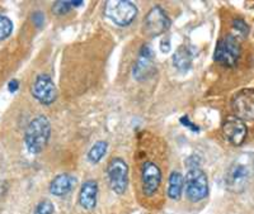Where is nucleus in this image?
<instances>
[{"label":"nucleus","instance_id":"obj_1","mask_svg":"<svg viewBox=\"0 0 254 214\" xmlns=\"http://www.w3.org/2000/svg\"><path fill=\"white\" fill-rule=\"evenodd\" d=\"M51 136V125L45 116H38L29 122L24 133L27 150L31 154H40L46 147Z\"/></svg>","mask_w":254,"mask_h":214},{"label":"nucleus","instance_id":"obj_2","mask_svg":"<svg viewBox=\"0 0 254 214\" xmlns=\"http://www.w3.org/2000/svg\"><path fill=\"white\" fill-rule=\"evenodd\" d=\"M106 15L116 26L127 27L135 20L137 15V8L132 1H127V0L108 1L106 5Z\"/></svg>","mask_w":254,"mask_h":214},{"label":"nucleus","instance_id":"obj_3","mask_svg":"<svg viewBox=\"0 0 254 214\" xmlns=\"http://www.w3.org/2000/svg\"><path fill=\"white\" fill-rule=\"evenodd\" d=\"M186 194L193 203L205 199L208 194V180L205 171L201 169H190L186 175Z\"/></svg>","mask_w":254,"mask_h":214},{"label":"nucleus","instance_id":"obj_4","mask_svg":"<svg viewBox=\"0 0 254 214\" xmlns=\"http://www.w3.org/2000/svg\"><path fill=\"white\" fill-rule=\"evenodd\" d=\"M240 44L237 37L234 36H226L217 43L215 49V61L221 64L222 66L233 67L237 65L240 57Z\"/></svg>","mask_w":254,"mask_h":214},{"label":"nucleus","instance_id":"obj_5","mask_svg":"<svg viewBox=\"0 0 254 214\" xmlns=\"http://www.w3.org/2000/svg\"><path fill=\"white\" fill-rule=\"evenodd\" d=\"M107 176L110 186L116 194H124L128 185V166L125 160L115 157L107 166Z\"/></svg>","mask_w":254,"mask_h":214},{"label":"nucleus","instance_id":"obj_6","mask_svg":"<svg viewBox=\"0 0 254 214\" xmlns=\"http://www.w3.org/2000/svg\"><path fill=\"white\" fill-rule=\"evenodd\" d=\"M155 55L149 44H144L140 49L139 57L136 60L132 69L133 79L137 81H146L153 78L156 73Z\"/></svg>","mask_w":254,"mask_h":214},{"label":"nucleus","instance_id":"obj_7","mask_svg":"<svg viewBox=\"0 0 254 214\" xmlns=\"http://www.w3.org/2000/svg\"><path fill=\"white\" fill-rule=\"evenodd\" d=\"M234 117L244 121H254V89H243L238 91L231 100Z\"/></svg>","mask_w":254,"mask_h":214},{"label":"nucleus","instance_id":"obj_8","mask_svg":"<svg viewBox=\"0 0 254 214\" xmlns=\"http://www.w3.org/2000/svg\"><path fill=\"white\" fill-rule=\"evenodd\" d=\"M171 27V19L165 13V10L160 6H154L147 13L144 20V31L150 37H158L163 35Z\"/></svg>","mask_w":254,"mask_h":214},{"label":"nucleus","instance_id":"obj_9","mask_svg":"<svg viewBox=\"0 0 254 214\" xmlns=\"http://www.w3.org/2000/svg\"><path fill=\"white\" fill-rule=\"evenodd\" d=\"M32 95L35 96L41 104L50 105L58 98V90L55 83L47 74H41L36 78L32 85Z\"/></svg>","mask_w":254,"mask_h":214},{"label":"nucleus","instance_id":"obj_10","mask_svg":"<svg viewBox=\"0 0 254 214\" xmlns=\"http://www.w3.org/2000/svg\"><path fill=\"white\" fill-rule=\"evenodd\" d=\"M249 181V170L246 165L235 162L229 168L225 176L226 189L231 193H242Z\"/></svg>","mask_w":254,"mask_h":214},{"label":"nucleus","instance_id":"obj_11","mask_svg":"<svg viewBox=\"0 0 254 214\" xmlns=\"http://www.w3.org/2000/svg\"><path fill=\"white\" fill-rule=\"evenodd\" d=\"M142 191L147 197H151L158 191L162 182V171L156 164L151 161L145 162L141 170Z\"/></svg>","mask_w":254,"mask_h":214},{"label":"nucleus","instance_id":"obj_12","mask_svg":"<svg viewBox=\"0 0 254 214\" xmlns=\"http://www.w3.org/2000/svg\"><path fill=\"white\" fill-rule=\"evenodd\" d=\"M222 133L231 145L238 147L246 141L248 128L242 119L237 118V117H230V118L226 119L224 126H222Z\"/></svg>","mask_w":254,"mask_h":214},{"label":"nucleus","instance_id":"obj_13","mask_svg":"<svg viewBox=\"0 0 254 214\" xmlns=\"http://www.w3.org/2000/svg\"><path fill=\"white\" fill-rule=\"evenodd\" d=\"M97 195H98V184L94 180H88L81 185L79 193V204L87 211H92L97 206Z\"/></svg>","mask_w":254,"mask_h":214},{"label":"nucleus","instance_id":"obj_14","mask_svg":"<svg viewBox=\"0 0 254 214\" xmlns=\"http://www.w3.org/2000/svg\"><path fill=\"white\" fill-rule=\"evenodd\" d=\"M76 179L70 174H60L50 184V193L55 197H65L74 189Z\"/></svg>","mask_w":254,"mask_h":214},{"label":"nucleus","instance_id":"obj_15","mask_svg":"<svg viewBox=\"0 0 254 214\" xmlns=\"http://www.w3.org/2000/svg\"><path fill=\"white\" fill-rule=\"evenodd\" d=\"M193 60V53L188 46H181L173 56V64L181 71H186L190 67Z\"/></svg>","mask_w":254,"mask_h":214},{"label":"nucleus","instance_id":"obj_16","mask_svg":"<svg viewBox=\"0 0 254 214\" xmlns=\"http://www.w3.org/2000/svg\"><path fill=\"white\" fill-rule=\"evenodd\" d=\"M185 179L178 171H173L169 176V186H168V197L173 200H178L182 195Z\"/></svg>","mask_w":254,"mask_h":214},{"label":"nucleus","instance_id":"obj_17","mask_svg":"<svg viewBox=\"0 0 254 214\" xmlns=\"http://www.w3.org/2000/svg\"><path fill=\"white\" fill-rule=\"evenodd\" d=\"M108 143L106 141H98L95 142L94 145L92 146V148L88 152V160H89L92 164H97V162L101 161L103 159V156L107 152Z\"/></svg>","mask_w":254,"mask_h":214},{"label":"nucleus","instance_id":"obj_18","mask_svg":"<svg viewBox=\"0 0 254 214\" xmlns=\"http://www.w3.org/2000/svg\"><path fill=\"white\" fill-rule=\"evenodd\" d=\"M13 32V22L5 15L0 14V41L6 40Z\"/></svg>","mask_w":254,"mask_h":214},{"label":"nucleus","instance_id":"obj_19","mask_svg":"<svg viewBox=\"0 0 254 214\" xmlns=\"http://www.w3.org/2000/svg\"><path fill=\"white\" fill-rule=\"evenodd\" d=\"M72 8V1H56L52 5V12L56 15H64Z\"/></svg>","mask_w":254,"mask_h":214},{"label":"nucleus","instance_id":"obj_20","mask_svg":"<svg viewBox=\"0 0 254 214\" xmlns=\"http://www.w3.org/2000/svg\"><path fill=\"white\" fill-rule=\"evenodd\" d=\"M55 211L54 208V204H52L50 200H42L37 204L35 209V214H52Z\"/></svg>","mask_w":254,"mask_h":214},{"label":"nucleus","instance_id":"obj_21","mask_svg":"<svg viewBox=\"0 0 254 214\" xmlns=\"http://www.w3.org/2000/svg\"><path fill=\"white\" fill-rule=\"evenodd\" d=\"M233 27H234L235 32L239 33V35L243 36V37H246V36L248 35L249 32L248 24H247L243 19H240V18H237V19L233 20Z\"/></svg>","mask_w":254,"mask_h":214},{"label":"nucleus","instance_id":"obj_22","mask_svg":"<svg viewBox=\"0 0 254 214\" xmlns=\"http://www.w3.org/2000/svg\"><path fill=\"white\" fill-rule=\"evenodd\" d=\"M32 20H33V23H35L37 27H42V24L45 23V15H44V13L36 12L35 14L32 15Z\"/></svg>","mask_w":254,"mask_h":214},{"label":"nucleus","instance_id":"obj_23","mask_svg":"<svg viewBox=\"0 0 254 214\" xmlns=\"http://www.w3.org/2000/svg\"><path fill=\"white\" fill-rule=\"evenodd\" d=\"M181 123H182L185 127H188L190 129L193 130V132H198V130H199V128L197 127V126H194L193 123L190 121V118H188L187 116H185V117H182V118H181Z\"/></svg>","mask_w":254,"mask_h":214},{"label":"nucleus","instance_id":"obj_24","mask_svg":"<svg viewBox=\"0 0 254 214\" xmlns=\"http://www.w3.org/2000/svg\"><path fill=\"white\" fill-rule=\"evenodd\" d=\"M18 87H19V83H18V80H15V79H13V80L9 81L8 84V90L10 91V93H15L18 90Z\"/></svg>","mask_w":254,"mask_h":214},{"label":"nucleus","instance_id":"obj_25","mask_svg":"<svg viewBox=\"0 0 254 214\" xmlns=\"http://www.w3.org/2000/svg\"><path fill=\"white\" fill-rule=\"evenodd\" d=\"M160 49H162V52H169V51H171V41H169V38L162 41Z\"/></svg>","mask_w":254,"mask_h":214}]
</instances>
